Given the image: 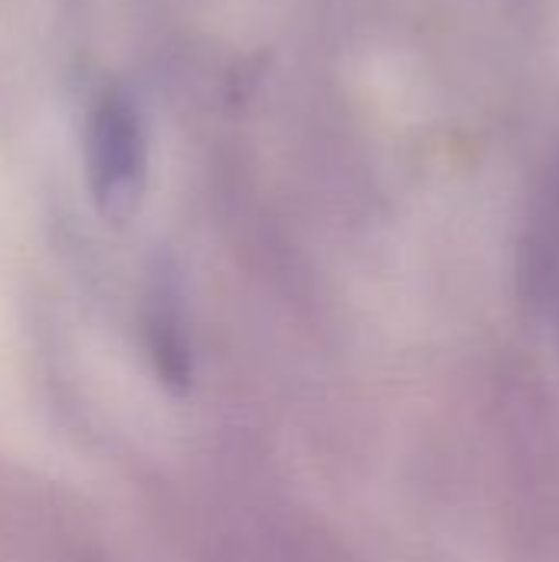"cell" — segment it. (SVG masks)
<instances>
[{"label":"cell","mask_w":559,"mask_h":562,"mask_svg":"<svg viewBox=\"0 0 559 562\" xmlns=\"http://www.w3.org/2000/svg\"><path fill=\"white\" fill-rule=\"evenodd\" d=\"M521 286L559 346V145L540 161L521 224Z\"/></svg>","instance_id":"2"},{"label":"cell","mask_w":559,"mask_h":562,"mask_svg":"<svg viewBox=\"0 0 559 562\" xmlns=\"http://www.w3.org/2000/svg\"><path fill=\"white\" fill-rule=\"evenodd\" d=\"M86 165L99 211L109 217L128 214L145 184L148 145L142 115L122 92H105L89 112Z\"/></svg>","instance_id":"1"}]
</instances>
